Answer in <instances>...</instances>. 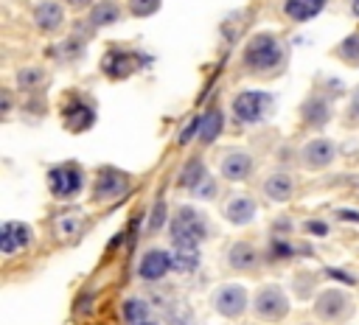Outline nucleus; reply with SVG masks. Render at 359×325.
Wrapping results in <instances>:
<instances>
[{
  "label": "nucleus",
  "instance_id": "43",
  "mask_svg": "<svg viewBox=\"0 0 359 325\" xmlns=\"http://www.w3.org/2000/svg\"><path fill=\"white\" fill-rule=\"evenodd\" d=\"M140 325H157V322H151V319H146V322H140Z\"/></svg>",
  "mask_w": 359,
  "mask_h": 325
},
{
  "label": "nucleus",
  "instance_id": "16",
  "mask_svg": "<svg viewBox=\"0 0 359 325\" xmlns=\"http://www.w3.org/2000/svg\"><path fill=\"white\" fill-rule=\"evenodd\" d=\"M34 22H36L39 31H56V28H62V22H65V11H62V6L53 3V0H39V3L34 6Z\"/></svg>",
  "mask_w": 359,
  "mask_h": 325
},
{
  "label": "nucleus",
  "instance_id": "36",
  "mask_svg": "<svg viewBox=\"0 0 359 325\" xmlns=\"http://www.w3.org/2000/svg\"><path fill=\"white\" fill-rule=\"evenodd\" d=\"M328 277H334V280H342V283H356L348 272H337V269H328Z\"/></svg>",
  "mask_w": 359,
  "mask_h": 325
},
{
  "label": "nucleus",
  "instance_id": "31",
  "mask_svg": "<svg viewBox=\"0 0 359 325\" xmlns=\"http://www.w3.org/2000/svg\"><path fill=\"white\" fill-rule=\"evenodd\" d=\"M194 193H196L199 199H213V196H216V182H213L210 177H205V179L194 188Z\"/></svg>",
  "mask_w": 359,
  "mask_h": 325
},
{
  "label": "nucleus",
  "instance_id": "20",
  "mask_svg": "<svg viewBox=\"0 0 359 325\" xmlns=\"http://www.w3.org/2000/svg\"><path fill=\"white\" fill-rule=\"evenodd\" d=\"M121 3L118 0H98L90 6V25L93 28H104V25H112L121 20Z\"/></svg>",
  "mask_w": 359,
  "mask_h": 325
},
{
  "label": "nucleus",
  "instance_id": "1",
  "mask_svg": "<svg viewBox=\"0 0 359 325\" xmlns=\"http://www.w3.org/2000/svg\"><path fill=\"white\" fill-rule=\"evenodd\" d=\"M241 62L247 70L252 73H269V70H278L283 64V45L275 34H255L247 39L244 45V53H241Z\"/></svg>",
  "mask_w": 359,
  "mask_h": 325
},
{
  "label": "nucleus",
  "instance_id": "33",
  "mask_svg": "<svg viewBox=\"0 0 359 325\" xmlns=\"http://www.w3.org/2000/svg\"><path fill=\"white\" fill-rule=\"evenodd\" d=\"M303 230H306L309 235H317V238L328 235V224H325V221H314V219H311V221H306V224H303Z\"/></svg>",
  "mask_w": 359,
  "mask_h": 325
},
{
  "label": "nucleus",
  "instance_id": "37",
  "mask_svg": "<svg viewBox=\"0 0 359 325\" xmlns=\"http://www.w3.org/2000/svg\"><path fill=\"white\" fill-rule=\"evenodd\" d=\"M76 227H79L76 219H65V221H59V230H62V233H76Z\"/></svg>",
  "mask_w": 359,
  "mask_h": 325
},
{
  "label": "nucleus",
  "instance_id": "24",
  "mask_svg": "<svg viewBox=\"0 0 359 325\" xmlns=\"http://www.w3.org/2000/svg\"><path fill=\"white\" fill-rule=\"evenodd\" d=\"M208 177V168H205V162L202 160H188L185 165H182V171H180V188H188V191H194L202 179Z\"/></svg>",
  "mask_w": 359,
  "mask_h": 325
},
{
  "label": "nucleus",
  "instance_id": "11",
  "mask_svg": "<svg viewBox=\"0 0 359 325\" xmlns=\"http://www.w3.org/2000/svg\"><path fill=\"white\" fill-rule=\"evenodd\" d=\"M334 157H337V146H334L328 137H314V140H309V143L303 146V151H300L303 165L311 168V171L328 168V165L334 162Z\"/></svg>",
  "mask_w": 359,
  "mask_h": 325
},
{
  "label": "nucleus",
  "instance_id": "4",
  "mask_svg": "<svg viewBox=\"0 0 359 325\" xmlns=\"http://www.w3.org/2000/svg\"><path fill=\"white\" fill-rule=\"evenodd\" d=\"M48 188L56 199H76L84 191V174L76 162H62L48 171Z\"/></svg>",
  "mask_w": 359,
  "mask_h": 325
},
{
  "label": "nucleus",
  "instance_id": "26",
  "mask_svg": "<svg viewBox=\"0 0 359 325\" xmlns=\"http://www.w3.org/2000/svg\"><path fill=\"white\" fill-rule=\"evenodd\" d=\"M42 84H48V73L42 67H20L17 70V87L20 90H39Z\"/></svg>",
  "mask_w": 359,
  "mask_h": 325
},
{
  "label": "nucleus",
  "instance_id": "3",
  "mask_svg": "<svg viewBox=\"0 0 359 325\" xmlns=\"http://www.w3.org/2000/svg\"><path fill=\"white\" fill-rule=\"evenodd\" d=\"M272 95L269 92H264V90H244V92H238L236 98H233V104H230V109H233V115L238 118V123H247V126H252V123H261L264 118H266V112L272 109Z\"/></svg>",
  "mask_w": 359,
  "mask_h": 325
},
{
  "label": "nucleus",
  "instance_id": "8",
  "mask_svg": "<svg viewBox=\"0 0 359 325\" xmlns=\"http://www.w3.org/2000/svg\"><path fill=\"white\" fill-rule=\"evenodd\" d=\"M126 188H129V177H126L121 168L107 165V168H101V171L95 174V179H93V199H98V202H104V199H118L121 193H126Z\"/></svg>",
  "mask_w": 359,
  "mask_h": 325
},
{
  "label": "nucleus",
  "instance_id": "12",
  "mask_svg": "<svg viewBox=\"0 0 359 325\" xmlns=\"http://www.w3.org/2000/svg\"><path fill=\"white\" fill-rule=\"evenodd\" d=\"M168 269H174L171 252L154 247V249H146V252H143V258H140V263H137V277H140V280H149V283H151V280H163V277L168 275Z\"/></svg>",
  "mask_w": 359,
  "mask_h": 325
},
{
  "label": "nucleus",
  "instance_id": "25",
  "mask_svg": "<svg viewBox=\"0 0 359 325\" xmlns=\"http://www.w3.org/2000/svg\"><path fill=\"white\" fill-rule=\"evenodd\" d=\"M121 314H123V319L129 325H140V322L149 319V303L143 297H129V300H123Z\"/></svg>",
  "mask_w": 359,
  "mask_h": 325
},
{
  "label": "nucleus",
  "instance_id": "22",
  "mask_svg": "<svg viewBox=\"0 0 359 325\" xmlns=\"http://www.w3.org/2000/svg\"><path fill=\"white\" fill-rule=\"evenodd\" d=\"M300 115H303V120L309 123V126H325L328 123V118H331V106H328V101L323 98V95H311L306 104H303V109H300Z\"/></svg>",
  "mask_w": 359,
  "mask_h": 325
},
{
  "label": "nucleus",
  "instance_id": "13",
  "mask_svg": "<svg viewBox=\"0 0 359 325\" xmlns=\"http://www.w3.org/2000/svg\"><path fill=\"white\" fill-rule=\"evenodd\" d=\"M31 244V227L22 221H3L0 227V252L17 255Z\"/></svg>",
  "mask_w": 359,
  "mask_h": 325
},
{
  "label": "nucleus",
  "instance_id": "17",
  "mask_svg": "<svg viewBox=\"0 0 359 325\" xmlns=\"http://www.w3.org/2000/svg\"><path fill=\"white\" fill-rule=\"evenodd\" d=\"M222 129H224V115H222V109L219 106H210L208 112H202V120H199V143L202 146H210L213 140H219V134H222Z\"/></svg>",
  "mask_w": 359,
  "mask_h": 325
},
{
  "label": "nucleus",
  "instance_id": "41",
  "mask_svg": "<svg viewBox=\"0 0 359 325\" xmlns=\"http://www.w3.org/2000/svg\"><path fill=\"white\" fill-rule=\"evenodd\" d=\"M70 8H87V6H93V0H65Z\"/></svg>",
  "mask_w": 359,
  "mask_h": 325
},
{
  "label": "nucleus",
  "instance_id": "39",
  "mask_svg": "<svg viewBox=\"0 0 359 325\" xmlns=\"http://www.w3.org/2000/svg\"><path fill=\"white\" fill-rule=\"evenodd\" d=\"M0 95H3V118H6V115H8V109H11V92H8V90H3Z\"/></svg>",
  "mask_w": 359,
  "mask_h": 325
},
{
  "label": "nucleus",
  "instance_id": "27",
  "mask_svg": "<svg viewBox=\"0 0 359 325\" xmlns=\"http://www.w3.org/2000/svg\"><path fill=\"white\" fill-rule=\"evenodd\" d=\"M337 56H339L345 64L359 67V31H356V34H348V36L337 45Z\"/></svg>",
  "mask_w": 359,
  "mask_h": 325
},
{
  "label": "nucleus",
  "instance_id": "2",
  "mask_svg": "<svg viewBox=\"0 0 359 325\" xmlns=\"http://www.w3.org/2000/svg\"><path fill=\"white\" fill-rule=\"evenodd\" d=\"M168 235H171V244H199L210 235V224H208L205 213H199L191 205H182L171 219Z\"/></svg>",
  "mask_w": 359,
  "mask_h": 325
},
{
  "label": "nucleus",
  "instance_id": "15",
  "mask_svg": "<svg viewBox=\"0 0 359 325\" xmlns=\"http://www.w3.org/2000/svg\"><path fill=\"white\" fill-rule=\"evenodd\" d=\"M258 213V205L252 196H233L224 207H222V216L230 221V224H250Z\"/></svg>",
  "mask_w": 359,
  "mask_h": 325
},
{
  "label": "nucleus",
  "instance_id": "38",
  "mask_svg": "<svg viewBox=\"0 0 359 325\" xmlns=\"http://www.w3.org/2000/svg\"><path fill=\"white\" fill-rule=\"evenodd\" d=\"M351 118H359V87L351 95Z\"/></svg>",
  "mask_w": 359,
  "mask_h": 325
},
{
  "label": "nucleus",
  "instance_id": "19",
  "mask_svg": "<svg viewBox=\"0 0 359 325\" xmlns=\"http://www.w3.org/2000/svg\"><path fill=\"white\" fill-rule=\"evenodd\" d=\"M264 193H266L272 202H286V199H292V193H294V179H292L289 174H283V171L269 174V177L264 179Z\"/></svg>",
  "mask_w": 359,
  "mask_h": 325
},
{
  "label": "nucleus",
  "instance_id": "29",
  "mask_svg": "<svg viewBox=\"0 0 359 325\" xmlns=\"http://www.w3.org/2000/svg\"><path fill=\"white\" fill-rule=\"evenodd\" d=\"M160 3L163 0H129V11H132V17H151V14H157Z\"/></svg>",
  "mask_w": 359,
  "mask_h": 325
},
{
  "label": "nucleus",
  "instance_id": "14",
  "mask_svg": "<svg viewBox=\"0 0 359 325\" xmlns=\"http://www.w3.org/2000/svg\"><path fill=\"white\" fill-rule=\"evenodd\" d=\"M222 177L224 179H233V182H241V179H250L252 171H255V160L252 154L247 151H227L222 157Z\"/></svg>",
  "mask_w": 359,
  "mask_h": 325
},
{
  "label": "nucleus",
  "instance_id": "42",
  "mask_svg": "<svg viewBox=\"0 0 359 325\" xmlns=\"http://www.w3.org/2000/svg\"><path fill=\"white\" fill-rule=\"evenodd\" d=\"M351 11H353V14L359 17V0H353V6H351Z\"/></svg>",
  "mask_w": 359,
  "mask_h": 325
},
{
  "label": "nucleus",
  "instance_id": "6",
  "mask_svg": "<svg viewBox=\"0 0 359 325\" xmlns=\"http://www.w3.org/2000/svg\"><path fill=\"white\" fill-rule=\"evenodd\" d=\"M149 62H151V59L143 56V53H137V50H118V48H112V50L104 56L101 67H104V73H107L109 78H126V76L137 73L143 64H149Z\"/></svg>",
  "mask_w": 359,
  "mask_h": 325
},
{
  "label": "nucleus",
  "instance_id": "18",
  "mask_svg": "<svg viewBox=\"0 0 359 325\" xmlns=\"http://www.w3.org/2000/svg\"><path fill=\"white\" fill-rule=\"evenodd\" d=\"M227 263H230L236 272H250V269L258 266V252H255L252 244L236 241V244L230 247V252H227Z\"/></svg>",
  "mask_w": 359,
  "mask_h": 325
},
{
  "label": "nucleus",
  "instance_id": "28",
  "mask_svg": "<svg viewBox=\"0 0 359 325\" xmlns=\"http://www.w3.org/2000/svg\"><path fill=\"white\" fill-rule=\"evenodd\" d=\"M53 50H62V53H59V59H67V62H73V59H79V56H81V50H84V42H81L79 36H70V39H65L62 45H56Z\"/></svg>",
  "mask_w": 359,
  "mask_h": 325
},
{
  "label": "nucleus",
  "instance_id": "10",
  "mask_svg": "<svg viewBox=\"0 0 359 325\" xmlns=\"http://www.w3.org/2000/svg\"><path fill=\"white\" fill-rule=\"evenodd\" d=\"M62 118H65V126H67L70 132H84V129H90V126L95 123V106L73 92V95L67 98L65 109H62Z\"/></svg>",
  "mask_w": 359,
  "mask_h": 325
},
{
  "label": "nucleus",
  "instance_id": "30",
  "mask_svg": "<svg viewBox=\"0 0 359 325\" xmlns=\"http://www.w3.org/2000/svg\"><path fill=\"white\" fill-rule=\"evenodd\" d=\"M165 216H168L165 202H163V199L154 202V205H151V213H149V230H160V227L165 224Z\"/></svg>",
  "mask_w": 359,
  "mask_h": 325
},
{
  "label": "nucleus",
  "instance_id": "23",
  "mask_svg": "<svg viewBox=\"0 0 359 325\" xmlns=\"http://www.w3.org/2000/svg\"><path fill=\"white\" fill-rule=\"evenodd\" d=\"M171 263L177 272H194L199 266V244H174L171 249Z\"/></svg>",
  "mask_w": 359,
  "mask_h": 325
},
{
  "label": "nucleus",
  "instance_id": "32",
  "mask_svg": "<svg viewBox=\"0 0 359 325\" xmlns=\"http://www.w3.org/2000/svg\"><path fill=\"white\" fill-rule=\"evenodd\" d=\"M199 120H202V115H199V118H191V123L180 132V137H177V140H180V143H188L194 134H199Z\"/></svg>",
  "mask_w": 359,
  "mask_h": 325
},
{
  "label": "nucleus",
  "instance_id": "40",
  "mask_svg": "<svg viewBox=\"0 0 359 325\" xmlns=\"http://www.w3.org/2000/svg\"><path fill=\"white\" fill-rule=\"evenodd\" d=\"M337 219H348V221H359V213H351V210H337Z\"/></svg>",
  "mask_w": 359,
  "mask_h": 325
},
{
  "label": "nucleus",
  "instance_id": "34",
  "mask_svg": "<svg viewBox=\"0 0 359 325\" xmlns=\"http://www.w3.org/2000/svg\"><path fill=\"white\" fill-rule=\"evenodd\" d=\"M269 249H272V255L275 258H292L294 252H292V247L286 244V241H280V238H275L272 244H269Z\"/></svg>",
  "mask_w": 359,
  "mask_h": 325
},
{
  "label": "nucleus",
  "instance_id": "9",
  "mask_svg": "<svg viewBox=\"0 0 359 325\" xmlns=\"http://www.w3.org/2000/svg\"><path fill=\"white\" fill-rule=\"evenodd\" d=\"M213 308L227 317V319H236L244 314L247 308V289L238 286V283H227V286H219L213 291Z\"/></svg>",
  "mask_w": 359,
  "mask_h": 325
},
{
  "label": "nucleus",
  "instance_id": "7",
  "mask_svg": "<svg viewBox=\"0 0 359 325\" xmlns=\"http://www.w3.org/2000/svg\"><path fill=\"white\" fill-rule=\"evenodd\" d=\"M314 314L325 322H342L351 314V297L342 289H325L314 300Z\"/></svg>",
  "mask_w": 359,
  "mask_h": 325
},
{
  "label": "nucleus",
  "instance_id": "5",
  "mask_svg": "<svg viewBox=\"0 0 359 325\" xmlns=\"http://www.w3.org/2000/svg\"><path fill=\"white\" fill-rule=\"evenodd\" d=\"M252 305H255V314L261 319H272V322H278L289 314V297L280 286H261Z\"/></svg>",
  "mask_w": 359,
  "mask_h": 325
},
{
  "label": "nucleus",
  "instance_id": "21",
  "mask_svg": "<svg viewBox=\"0 0 359 325\" xmlns=\"http://www.w3.org/2000/svg\"><path fill=\"white\" fill-rule=\"evenodd\" d=\"M325 8V0H283V14L294 22H306Z\"/></svg>",
  "mask_w": 359,
  "mask_h": 325
},
{
  "label": "nucleus",
  "instance_id": "35",
  "mask_svg": "<svg viewBox=\"0 0 359 325\" xmlns=\"http://www.w3.org/2000/svg\"><path fill=\"white\" fill-rule=\"evenodd\" d=\"M272 230H275V235H286V233L292 230V221H289V219H278Z\"/></svg>",
  "mask_w": 359,
  "mask_h": 325
}]
</instances>
